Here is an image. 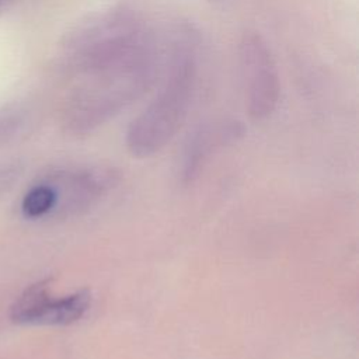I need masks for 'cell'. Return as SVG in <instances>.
<instances>
[{"label": "cell", "instance_id": "obj_1", "mask_svg": "<svg viewBox=\"0 0 359 359\" xmlns=\"http://www.w3.org/2000/svg\"><path fill=\"white\" fill-rule=\"evenodd\" d=\"M177 21L164 41L135 57L80 76L63 105V125L74 135H88L140 100L160 80Z\"/></svg>", "mask_w": 359, "mask_h": 359}, {"label": "cell", "instance_id": "obj_2", "mask_svg": "<svg viewBox=\"0 0 359 359\" xmlns=\"http://www.w3.org/2000/svg\"><path fill=\"white\" fill-rule=\"evenodd\" d=\"M170 24L156 21L137 3L104 7L66 35L60 49L62 66L76 77L128 60L158 46Z\"/></svg>", "mask_w": 359, "mask_h": 359}, {"label": "cell", "instance_id": "obj_3", "mask_svg": "<svg viewBox=\"0 0 359 359\" xmlns=\"http://www.w3.org/2000/svg\"><path fill=\"white\" fill-rule=\"evenodd\" d=\"M177 29L157 93L126 130V147L139 158L158 153L171 142L192 104L198 79L199 35L185 21Z\"/></svg>", "mask_w": 359, "mask_h": 359}, {"label": "cell", "instance_id": "obj_4", "mask_svg": "<svg viewBox=\"0 0 359 359\" xmlns=\"http://www.w3.org/2000/svg\"><path fill=\"white\" fill-rule=\"evenodd\" d=\"M238 65L245 109L251 119L269 118L280 98V79L273 53L265 38L247 29L238 41Z\"/></svg>", "mask_w": 359, "mask_h": 359}, {"label": "cell", "instance_id": "obj_5", "mask_svg": "<svg viewBox=\"0 0 359 359\" xmlns=\"http://www.w3.org/2000/svg\"><path fill=\"white\" fill-rule=\"evenodd\" d=\"M245 128L241 121L222 119L199 126L187 140L181 158V180L192 181L219 149L237 142L244 136Z\"/></svg>", "mask_w": 359, "mask_h": 359}, {"label": "cell", "instance_id": "obj_6", "mask_svg": "<svg viewBox=\"0 0 359 359\" xmlns=\"http://www.w3.org/2000/svg\"><path fill=\"white\" fill-rule=\"evenodd\" d=\"M91 306V292L80 289L63 297L46 302L36 325H69L79 321Z\"/></svg>", "mask_w": 359, "mask_h": 359}, {"label": "cell", "instance_id": "obj_7", "mask_svg": "<svg viewBox=\"0 0 359 359\" xmlns=\"http://www.w3.org/2000/svg\"><path fill=\"white\" fill-rule=\"evenodd\" d=\"M50 296L48 279L28 286L11 307L13 321L17 324H36Z\"/></svg>", "mask_w": 359, "mask_h": 359}, {"label": "cell", "instance_id": "obj_8", "mask_svg": "<svg viewBox=\"0 0 359 359\" xmlns=\"http://www.w3.org/2000/svg\"><path fill=\"white\" fill-rule=\"evenodd\" d=\"M57 203V191L50 185H36L31 188L21 203L27 217H41L49 213Z\"/></svg>", "mask_w": 359, "mask_h": 359}, {"label": "cell", "instance_id": "obj_9", "mask_svg": "<svg viewBox=\"0 0 359 359\" xmlns=\"http://www.w3.org/2000/svg\"><path fill=\"white\" fill-rule=\"evenodd\" d=\"M209 1H219V0H209Z\"/></svg>", "mask_w": 359, "mask_h": 359}]
</instances>
